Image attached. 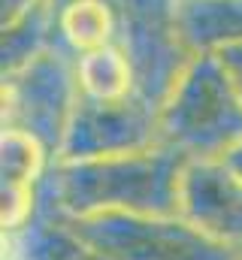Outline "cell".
<instances>
[{"mask_svg": "<svg viewBox=\"0 0 242 260\" xmlns=\"http://www.w3.org/2000/svg\"><path fill=\"white\" fill-rule=\"evenodd\" d=\"M64 27L70 34L73 43L79 46H100L109 37V15L106 6H100L97 0H79L76 6H70Z\"/></svg>", "mask_w": 242, "mask_h": 260, "instance_id": "obj_1", "label": "cell"}]
</instances>
